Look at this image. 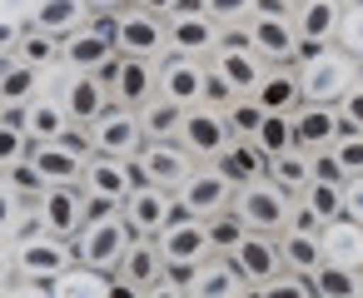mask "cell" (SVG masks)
Wrapping results in <instances>:
<instances>
[{
	"label": "cell",
	"instance_id": "53",
	"mask_svg": "<svg viewBox=\"0 0 363 298\" xmlns=\"http://www.w3.org/2000/svg\"><path fill=\"white\" fill-rule=\"evenodd\" d=\"M6 298H55V288L50 283H6Z\"/></svg>",
	"mask_w": 363,
	"mask_h": 298
},
{
	"label": "cell",
	"instance_id": "31",
	"mask_svg": "<svg viewBox=\"0 0 363 298\" xmlns=\"http://www.w3.org/2000/svg\"><path fill=\"white\" fill-rule=\"evenodd\" d=\"M26 125H30V139H35V144L70 139V130H75V120L65 115V105H60L55 95H35V100L26 105Z\"/></svg>",
	"mask_w": 363,
	"mask_h": 298
},
{
	"label": "cell",
	"instance_id": "22",
	"mask_svg": "<svg viewBox=\"0 0 363 298\" xmlns=\"http://www.w3.org/2000/svg\"><path fill=\"white\" fill-rule=\"evenodd\" d=\"M229 258L239 263V273L249 278V288H259V283L289 273V268H284V243H279V234H249Z\"/></svg>",
	"mask_w": 363,
	"mask_h": 298
},
{
	"label": "cell",
	"instance_id": "54",
	"mask_svg": "<svg viewBox=\"0 0 363 298\" xmlns=\"http://www.w3.org/2000/svg\"><path fill=\"white\" fill-rule=\"evenodd\" d=\"M110 298H150V293H145V288H135L130 278H120V273H115V283H110Z\"/></svg>",
	"mask_w": 363,
	"mask_h": 298
},
{
	"label": "cell",
	"instance_id": "7",
	"mask_svg": "<svg viewBox=\"0 0 363 298\" xmlns=\"http://www.w3.org/2000/svg\"><path fill=\"white\" fill-rule=\"evenodd\" d=\"M294 204H298V199H289L274 179H259V184H244V189H239L234 214H239L254 234H284V229L294 224Z\"/></svg>",
	"mask_w": 363,
	"mask_h": 298
},
{
	"label": "cell",
	"instance_id": "47",
	"mask_svg": "<svg viewBox=\"0 0 363 298\" xmlns=\"http://www.w3.org/2000/svg\"><path fill=\"white\" fill-rule=\"evenodd\" d=\"M249 298H313V283H308V278H298V273H279V278H269V283L249 288Z\"/></svg>",
	"mask_w": 363,
	"mask_h": 298
},
{
	"label": "cell",
	"instance_id": "45",
	"mask_svg": "<svg viewBox=\"0 0 363 298\" xmlns=\"http://www.w3.org/2000/svg\"><path fill=\"white\" fill-rule=\"evenodd\" d=\"M224 115H229V130H234V139H254V134H259V125L269 120V110H264L259 100H234Z\"/></svg>",
	"mask_w": 363,
	"mask_h": 298
},
{
	"label": "cell",
	"instance_id": "18",
	"mask_svg": "<svg viewBox=\"0 0 363 298\" xmlns=\"http://www.w3.org/2000/svg\"><path fill=\"white\" fill-rule=\"evenodd\" d=\"M120 214H125V224H130L135 239H160V234L174 224V214H179V194L155 189V184H140V189L125 199Z\"/></svg>",
	"mask_w": 363,
	"mask_h": 298
},
{
	"label": "cell",
	"instance_id": "25",
	"mask_svg": "<svg viewBox=\"0 0 363 298\" xmlns=\"http://www.w3.org/2000/svg\"><path fill=\"white\" fill-rule=\"evenodd\" d=\"M30 25L45 30V35H55V40H70V35H80V30L95 25V6H90V0H40Z\"/></svg>",
	"mask_w": 363,
	"mask_h": 298
},
{
	"label": "cell",
	"instance_id": "37",
	"mask_svg": "<svg viewBox=\"0 0 363 298\" xmlns=\"http://www.w3.org/2000/svg\"><path fill=\"white\" fill-rule=\"evenodd\" d=\"M40 90H45V70L26 60H6V75H0V100L6 105H30Z\"/></svg>",
	"mask_w": 363,
	"mask_h": 298
},
{
	"label": "cell",
	"instance_id": "48",
	"mask_svg": "<svg viewBox=\"0 0 363 298\" xmlns=\"http://www.w3.org/2000/svg\"><path fill=\"white\" fill-rule=\"evenodd\" d=\"M35 6H40V0H0V25H6V35H21V30H30V21H35Z\"/></svg>",
	"mask_w": 363,
	"mask_h": 298
},
{
	"label": "cell",
	"instance_id": "5",
	"mask_svg": "<svg viewBox=\"0 0 363 298\" xmlns=\"http://www.w3.org/2000/svg\"><path fill=\"white\" fill-rule=\"evenodd\" d=\"M160 243V253H164V263H169V273L184 283L194 268H204L209 258H219L214 253V243H209V229H204V219H194V214H174V224L155 239Z\"/></svg>",
	"mask_w": 363,
	"mask_h": 298
},
{
	"label": "cell",
	"instance_id": "43",
	"mask_svg": "<svg viewBox=\"0 0 363 298\" xmlns=\"http://www.w3.org/2000/svg\"><path fill=\"white\" fill-rule=\"evenodd\" d=\"M35 234H45L40 209L35 204H6V248L21 243V239H35Z\"/></svg>",
	"mask_w": 363,
	"mask_h": 298
},
{
	"label": "cell",
	"instance_id": "44",
	"mask_svg": "<svg viewBox=\"0 0 363 298\" xmlns=\"http://www.w3.org/2000/svg\"><path fill=\"white\" fill-rule=\"evenodd\" d=\"M259 6H264V0H204V11H209L224 30H244V25L259 16Z\"/></svg>",
	"mask_w": 363,
	"mask_h": 298
},
{
	"label": "cell",
	"instance_id": "41",
	"mask_svg": "<svg viewBox=\"0 0 363 298\" xmlns=\"http://www.w3.org/2000/svg\"><path fill=\"white\" fill-rule=\"evenodd\" d=\"M204 229H209V243H214V253H224V258H229V253H234V248H239V243L254 234V229H249V224H244L234 209H229V214H214V219H204Z\"/></svg>",
	"mask_w": 363,
	"mask_h": 298
},
{
	"label": "cell",
	"instance_id": "55",
	"mask_svg": "<svg viewBox=\"0 0 363 298\" xmlns=\"http://www.w3.org/2000/svg\"><path fill=\"white\" fill-rule=\"evenodd\" d=\"M150 298H189V288H184L179 278H164L160 288H150Z\"/></svg>",
	"mask_w": 363,
	"mask_h": 298
},
{
	"label": "cell",
	"instance_id": "30",
	"mask_svg": "<svg viewBox=\"0 0 363 298\" xmlns=\"http://www.w3.org/2000/svg\"><path fill=\"white\" fill-rule=\"evenodd\" d=\"M254 100L269 110V115H294L303 105V90H298V70L294 65H269L264 85L254 90Z\"/></svg>",
	"mask_w": 363,
	"mask_h": 298
},
{
	"label": "cell",
	"instance_id": "26",
	"mask_svg": "<svg viewBox=\"0 0 363 298\" xmlns=\"http://www.w3.org/2000/svg\"><path fill=\"white\" fill-rule=\"evenodd\" d=\"M0 55L6 60H26V65H35V70H50V65H60V55H65V40H55V35H45V30H21V35H6L0 40Z\"/></svg>",
	"mask_w": 363,
	"mask_h": 298
},
{
	"label": "cell",
	"instance_id": "21",
	"mask_svg": "<svg viewBox=\"0 0 363 298\" xmlns=\"http://www.w3.org/2000/svg\"><path fill=\"white\" fill-rule=\"evenodd\" d=\"M348 134V125H343V115H338V105H298L294 110V144L298 149H333L338 139Z\"/></svg>",
	"mask_w": 363,
	"mask_h": 298
},
{
	"label": "cell",
	"instance_id": "52",
	"mask_svg": "<svg viewBox=\"0 0 363 298\" xmlns=\"http://www.w3.org/2000/svg\"><path fill=\"white\" fill-rule=\"evenodd\" d=\"M343 219L363 224V179H353V184L343 189Z\"/></svg>",
	"mask_w": 363,
	"mask_h": 298
},
{
	"label": "cell",
	"instance_id": "8",
	"mask_svg": "<svg viewBox=\"0 0 363 298\" xmlns=\"http://www.w3.org/2000/svg\"><path fill=\"white\" fill-rule=\"evenodd\" d=\"M224 45V25L204 11V6H184L169 16V55L184 60H214Z\"/></svg>",
	"mask_w": 363,
	"mask_h": 298
},
{
	"label": "cell",
	"instance_id": "38",
	"mask_svg": "<svg viewBox=\"0 0 363 298\" xmlns=\"http://www.w3.org/2000/svg\"><path fill=\"white\" fill-rule=\"evenodd\" d=\"M0 189H6V204H40V194H45L50 184L40 179V169H35L30 159H11Z\"/></svg>",
	"mask_w": 363,
	"mask_h": 298
},
{
	"label": "cell",
	"instance_id": "46",
	"mask_svg": "<svg viewBox=\"0 0 363 298\" xmlns=\"http://www.w3.org/2000/svg\"><path fill=\"white\" fill-rule=\"evenodd\" d=\"M303 154H308V149H303ZM308 164H313V184H338V189H348V184H353V174L343 169L338 149H313V154H308Z\"/></svg>",
	"mask_w": 363,
	"mask_h": 298
},
{
	"label": "cell",
	"instance_id": "36",
	"mask_svg": "<svg viewBox=\"0 0 363 298\" xmlns=\"http://www.w3.org/2000/svg\"><path fill=\"white\" fill-rule=\"evenodd\" d=\"M313 298H363V273L358 268H343V263H318L313 268Z\"/></svg>",
	"mask_w": 363,
	"mask_h": 298
},
{
	"label": "cell",
	"instance_id": "14",
	"mask_svg": "<svg viewBox=\"0 0 363 298\" xmlns=\"http://www.w3.org/2000/svg\"><path fill=\"white\" fill-rule=\"evenodd\" d=\"M194 169H199V159L189 149H179V144H164V139H150L140 149V159H135L140 184H155V189H169V194H179L194 179Z\"/></svg>",
	"mask_w": 363,
	"mask_h": 298
},
{
	"label": "cell",
	"instance_id": "40",
	"mask_svg": "<svg viewBox=\"0 0 363 298\" xmlns=\"http://www.w3.org/2000/svg\"><path fill=\"white\" fill-rule=\"evenodd\" d=\"M298 209L323 229L328 219H343V189L338 184H308V194L298 199Z\"/></svg>",
	"mask_w": 363,
	"mask_h": 298
},
{
	"label": "cell",
	"instance_id": "56",
	"mask_svg": "<svg viewBox=\"0 0 363 298\" xmlns=\"http://www.w3.org/2000/svg\"><path fill=\"white\" fill-rule=\"evenodd\" d=\"M90 6H95V16H110V11H125L130 0H90Z\"/></svg>",
	"mask_w": 363,
	"mask_h": 298
},
{
	"label": "cell",
	"instance_id": "19",
	"mask_svg": "<svg viewBox=\"0 0 363 298\" xmlns=\"http://www.w3.org/2000/svg\"><path fill=\"white\" fill-rule=\"evenodd\" d=\"M55 100L65 105V115L75 120V130H90L100 115H110V110H115L110 85H105L100 75H75V70H65V80H60V95H55Z\"/></svg>",
	"mask_w": 363,
	"mask_h": 298
},
{
	"label": "cell",
	"instance_id": "34",
	"mask_svg": "<svg viewBox=\"0 0 363 298\" xmlns=\"http://www.w3.org/2000/svg\"><path fill=\"white\" fill-rule=\"evenodd\" d=\"M184 120H189V110L184 105H174V100H150L145 110H140V125H145V139H164V144H179V130H184Z\"/></svg>",
	"mask_w": 363,
	"mask_h": 298
},
{
	"label": "cell",
	"instance_id": "51",
	"mask_svg": "<svg viewBox=\"0 0 363 298\" xmlns=\"http://www.w3.org/2000/svg\"><path fill=\"white\" fill-rule=\"evenodd\" d=\"M338 115H343V125H348L353 134H363V80H358V85L338 100Z\"/></svg>",
	"mask_w": 363,
	"mask_h": 298
},
{
	"label": "cell",
	"instance_id": "58",
	"mask_svg": "<svg viewBox=\"0 0 363 298\" xmlns=\"http://www.w3.org/2000/svg\"><path fill=\"white\" fill-rule=\"evenodd\" d=\"M338 6H363V0H338Z\"/></svg>",
	"mask_w": 363,
	"mask_h": 298
},
{
	"label": "cell",
	"instance_id": "10",
	"mask_svg": "<svg viewBox=\"0 0 363 298\" xmlns=\"http://www.w3.org/2000/svg\"><path fill=\"white\" fill-rule=\"evenodd\" d=\"M120 55L130 60H164L169 55V21L145 11V6H125L120 11V35H115Z\"/></svg>",
	"mask_w": 363,
	"mask_h": 298
},
{
	"label": "cell",
	"instance_id": "4",
	"mask_svg": "<svg viewBox=\"0 0 363 298\" xmlns=\"http://www.w3.org/2000/svg\"><path fill=\"white\" fill-rule=\"evenodd\" d=\"M249 45H254L269 65H298L303 40H298L294 11H289V6H279V0H264L259 16L249 21Z\"/></svg>",
	"mask_w": 363,
	"mask_h": 298
},
{
	"label": "cell",
	"instance_id": "57",
	"mask_svg": "<svg viewBox=\"0 0 363 298\" xmlns=\"http://www.w3.org/2000/svg\"><path fill=\"white\" fill-rule=\"evenodd\" d=\"M279 6H289V11H298V6H303V0H279Z\"/></svg>",
	"mask_w": 363,
	"mask_h": 298
},
{
	"label": "cell",
	"instance_id": "28",
	"mask_svg": "<svg viewBox=\"0 0 363 298\" xmlns=\"http://www.w3.org/2000/svg\"><path fill=\"white\" fill-rule=\"evenodd\" d=\"M120 278H130L135 288H160L164 278H174L169 273V263H164V253H160V243L155 239H135V248L125 253V263H120Z\"/></svg>",
	"mask_w": 363,
	"mask_h": 298
},
{
	"label": "cell",
	"instance_id": "17",
	"mask_svg": "<svg viewBox=\"0 0 363 298\" xmlns=\"http://www.w3.org/2000/svg\"><path fill=\"white\" fill-rule=\"evenodd\" d=\"M239 199V184L219 169V164H199L194 179L179 189V209L194 214V219H214V214H229Z\"/></svg>",
	"mask_w": 363,
	"mask_h": 298
},
{
	"label": "cell",
	"instance_id": "16",
	"mask_svg": "<svg viewBox=\"0 0 363 298\" xmlns=\"http://www.w3.org/2000/svg\"><path fill=\"white\" fill-rule=\"evenodd\" d=\"M80 189L100 204V209H125V199L140 189V174H135V159H110V154H90L85 164V179Z\"/></svg>",
	"mask_w": 363,
	"mask_h": 298
},
{
	"label": "cell",
	"instance_id": "12",
	"mask_svg": "<svg viewBox=\"0 0 363 298\" xmlns=\"http://www.w3.org/2000/svg\"><path fill=\"white\" fill-rule=\"evenodd\" d=\"M35 209H40V224H45V234H55V239H65V243H75V239L85 234V224L95 219V199H90L80 184L45 189Z\"/></svg>",
	"mask_w": 363,
	"mask_h": 298
},
{
	"label": "cell",
	"instance_id": "13",
	"mask_svg": "<svg viewBox=\"0 0 363 298\" xmlns=\"http://www.w3.org/2000/svg\"><path fill=\"white\" fill-rule=\"evenodd\" d=\"M30 164L40 169V179H45L50 189L80 184V179H85V164H90V144H85V130H70V139H50V144H35V149H30Z\"/></svg>",
	"mask_w": 363,
	"mask_h": 298
},
{
	"label": "cell",
	"instance_id": "49",
	"mask_svg": "<svg viewBox=\"0 0 363 298\" xmlns=\"http://www.w3.org/2000/svg\"><path fill=\"white\" fill-rule=\"evenodd\" d=\"M338 45H343L353 60H363V6H348L343 30H338Z\"/></svg>",
	"mask_w": 363,
	"mask_h": 298
},
{
	"label": "cell",
	"instance_id": "29",
	"mask_svg": "<svg viewBox=\"0 0 363 298\" xmlns=\"http://www.w3.org/2000/svg\"><path fill=\"white\" fill-rule=\"evenodd\" d=\"M318 239H323V258H328V263H343V268H358V273H363V224H353V219H328V224L318 229Z\"/></svg>",
	"mask_w": 363,
	"mask_h": 298
},
{
	"label": "cell",
	"instance_id": "35",
	"mask_svg": "<svg viewBox=\"0 0 363 298\" xmlns=\"http://www.w3.org/2000/svg\"><path fill=\"white\" fill-rule=\"evenodd\" d=\"M269 179H274L289 199H303V194H308V184H313V164H308V154H303V149H289V154L269 159Z\"/></svg>",
	"mask_w": 363,
	"mask_h": 298
},
{
	"label": "cell",
	"instance_id": "27",
	"mask_svg": "<svg viewBox=\"0 0 363 298\" xmlns=\"http://www.w3.org/2000/svg\"><path fill=\"white\" fill-rule=\"evenodd\" d=\"M110 60H120V45H115V40H100L95 30L70 35V40H65V55H60V65L75 70V75H100Z\"/></svg>",
	"mask_w": 363,
	"mask_h": 298
},
{
	"label": "cell",
	"instance_id": "15",
	"mask_svg": "<svg viewBox=\"0 0 363 298\" xmlns=\"http://www.w3.org/2000/svg\"><path fill=\"white\" fill-rule=\"evenodd\" d=\"M229 144H234L229 115L214 110V105H194L189 120H184V130H179V149H189L199 164H219Z\"/></svg>",
	"mask_w": 363,
	"mask_h": 298
},
{
	"label": "cell",
	"instance_id": "32",
	"mask_svg": "<svg viewBox=\"0 0 363 298\" xmlns=\"http://www.w3.org/2000/svg\"><path fill=\"white\" fill-rule=\"evenodd\" d=\"M279 243H284V268L298 273V278H313V268L323 263V239H318V229H284Z\"/></svg>",
	"mask_w": 363,
	"mask_h": 298
},
{
	"label": "cell",
	"instance_id": "20",
	"mask_svg": "<svg viewBox=\"0 0 363 298\" xmlns=\"http://www.w3.org/2000/svg\"><path fill=\"white\" fill-rule=\"evenodd\" d=\"M204 90H209V60H184V55H164L160 65V95L194 110L204 105Z\"/></svg>",
	"mask_w": 363,
	"mask_h": 298
},
{
	"label": "cell",
	"instance_id": "6",
	"mask_svg": "<svg viewBox=\"0 0 363 298\" xmlns=\"http://www.w3.org/2000/svg\"><path fill=\"white\" fill-rule=\"evenodd\" d=\"M209 70L224 75L239 100H254V90H259L264 75H269V60L249 45V25H244V30H224V45H219V55L209 60Z\"/></svg>",
	"mask_w": 363,
	"mask_h": 298
},
{
	"label": "cell",
	"instance_id": "50",
	"mask_svg": "<svg viewBox=\"0 0 363 298\" xmlns=\"http://www.w3.org/2000/svg\"><path fill=\"white\" fill-rule=\"evenodd\" d=\"M333 149H338L343 169H348L353 179H363V134H353V130H348V134H343V139H338Z\"/></svg>",
	"mask_w": 363,
	"mask_h": 298
},
{
	"label": "cell",
	"instance_id": "2",
	"mask_svg": "<svg viewBox=\"0 0 363 298\" xmlns=\"http://www.w3.org/2000/svg\"><path fill=\"white\" fill-rule=\"evenodd\" d=\"M80 263L75 243L55 239V234H35V239H21L6 248V283H60L70 268Z\"/></svg>",
	"mask_w": 363,
	"mask_h": 298
},
{
	"label": "cell",
	"instance_id": "42",
	"mask_svg": "<svg viewBox=\"0 0 363 298\" xmlns=\"http://www.w3.org/2000/svg\"><path fill=\"white\" fill-rule=\"evenodd\" d=\"M254 144L269 154V159H279V154H289V149H298L294 144V115H269L264 125H259V134H254Z\"/></svg>",
	"mask_w": 363,
	"mask_h": 298
},
{
	"label": "cell",
	"instance_id": "39",
	"mask_svg": "<svg viewBox=\"0 0 363 298\" xmlns=\"http://www.w3.org/2000/svg\"><path fill=\"white\" fill-rule=\"evenodd\" d=\"M110 283H115V273H100V268H85V263H75L60 283H50L55 288V298H110Z\"/></svg>",
	"mask_w": 363,
	"mask_h": 298
},
{
	"label": "cell",
	"instance_id": "9",
	"mask_svg": "<svg viewBox=\"0 0 363 298\" xmlns=\"http://www.w3.org/2000/svg\"><path fill=\"white\" fill-rule=\"evenodd\" d=\"M160 65L164 60H130V55H120V60H110L100 70V80L110 85L120 110H145L150 100H160Z\"/></svg>",
	"mask_w": 363,
	"mask_h": 298
},
{
	"label": "cell",
	"instance_id": "23",
	"mask_svg": "<svg viewBox=\"0 0 363 298\" xmlns=\"http://www.w3.org/2000/svg\"><path fill=\"white\" fill-rule=\"evenodd\" d=\"M343 16H348V6H338V0H303V6L294 11V25H298V40H303V50L338 45Z\"/></svg>",
	"mask_w": 363,
	"mask_h": 298
},
{
	"label": "cell",
	"instance_id": "11",
	"mask_svg": "<svg viewBox=\"0 0 363 298\" xmlns=\"http://www.w3.org/2000/svg\"><path fill=\"white\" fill-rule=\"evenodd\" d=\"M85 144L90 154H110V159H140V149L150 144L145 139V125H140V110H110L100 115L90 130H85Z\"/></svg>",
	"mask_w": 363,
	"mask_h": 298
},
{
	"label": "cell",
	"instance_id": "1",
	"mask_svg": "<svg viewBox=\"0 0 363 298\" xmlns=\"http://www.w3.org/2000/svg\"><path fill=\"white\" fill-rule=\"evenodd\" d=\"M298 90L303 105H338L358 80H363V60H353L343 45H323V50H303L298 55Z\"/></svg>",
	"mask_w": 363,
	"mask_h": 298
},
{
	"label": "cell",
	"instance_id": "24",
	"mask_svg": "<svg viewBox=\"0 0 363 298\" xmlns=\"http://www.w3.org/2000/svg\"><path fill=\"white\" fill-rule=\"evenodd\" d=\"M184 288H189V298H249V278L239 273V263L234 258H209L204 268H194L189 278H184Z\"/></svg>",
	"mask_w": 363,
	"mask_h": 298
},
{
	"label": "cell",
	"instance_id": "3",
	"mask_svg": "<svg viewBox=\"0 0 363 298\" xmlns=\"http://www.w3.org/2000/svg\"><path fill=\"white\" fill-rule=\"evenodd\" d=\"M135 248V234H130V224H125V214L120 209H100L95 204V219L85 224V234L75 239V253H80V263L85 268H100V273H120V263H125V253Z\"/></svg>",
	"mask_w": 363,
	"mask_h": 298
},
{
	"label": "cell",
	"instance_id": "33",
	"mask_svg": "<svg viewBox=\"0 0 363 298\" xmlns=\"http://www.w3.org/2000/svg\"><path fill=\"white\" fill-rule=\"evenodd\" d=\"M219 169L244 189V184H259V179H269V154L254 144V139H234L229 149H224V159H219Z\"/></svg>",
	"mask_w": 363,
	"mask_h": 298
}]
</instances>
